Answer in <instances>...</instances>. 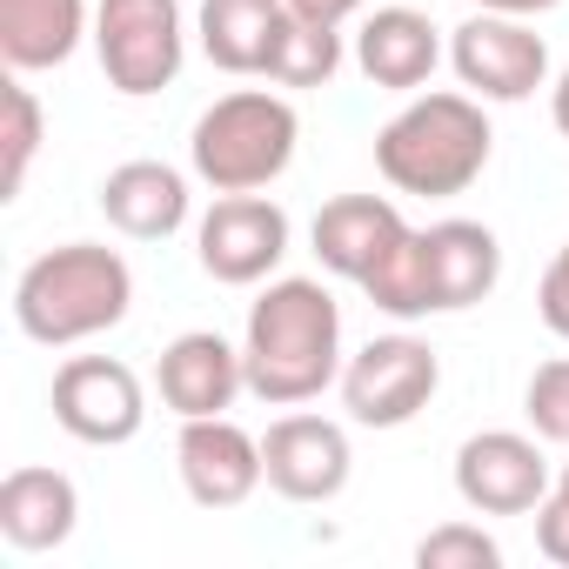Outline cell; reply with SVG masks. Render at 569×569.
Here are the masks:
<instances>
[{"label": "cell", "instance_id": "obj_1", "mask_svg": "<svg viewBox=\"0 0 569 569\" xmlns=\"http://www.w3.org/2000/svg\"><path fill=\"white\" fill-rule=\"evenodd\" d=\"M248 396L268 409H302L329 382H342V309L316 274H281L254 296L241 329Z\"/></svg>", "mask_w": 569, "mask_h": 569}, {"label": "cell", "instance_id": "obj_2", "mask_svg": "<svg viewBox=\"0 0 569 569\" xmlns=\"http://www.w3.org/2000/svg\"><path fill=\"white\" fill-rule=\"evenodd\" d=\"M134 309V268L108 241H61L14 281V322L41 349H74L121 329Z\"/></svg>", "mask_w": 569, "mask_h": 569}, {"label": "cell", "instance_id": "obj_3", "mask_svg": "<svg viewBox=\"0 0 569 569\" xmlns=\"http://www.w3.org/2000/svg\"><path fill=\"white\" fill-rule=\"evenodd\" d=\"M489 114L476 94H416L402 114L382 121L376 134V168L396 194H462L489 168Z\"/></svg>", "mask_w": 569, "mask_h": 569}, {"label": "cell", "instance_id": "obj_4", "mask_svg": "<svg viewBox=\"0 0 569 569\" xmlns=\"http://www.w3.org/2000/svg\"><path fill=\"white\" fill-rule=\"evenodd\" d=\"M296 141H302V114L289 101L268 88H234L214 108H201L188 134V168L214 194H261L268 181L289 174Z\"/></svg>", "mask_w": 569, "mask_h": 569}, {"label": "cell", "instance_id": "obj_5", "mask_svg": "<svg viewBox=\"0 0 569 569\" xmlns=\"http://www.w3.org/2000/svg\"><path fill=\"white\" fill-rule=\"evenodd\" d=\"M94 54L114 94L148 101L174 88L188 28H181V0H94Z\"/></svg>", "mask_w": 569, "mask_h": 569}, {"label": "cell", "instance_id": "obj_6", "mask_svg": "<svg viewBox=\"0 0 569 569\" xmlns=\"http://www.w3.org/2000/svg\"><path fill=\"white\" fill-rule=\"evenodd\" d=\"M442 389V362L422 336H376L342 362V409L362 429H402L416 422Z\"/></svg>", "mask_w": 569, "mask_h": 569}, {"label": "cell", "instance_id": "obj_7", "mask_svg": "<svg viewBox=\"0 0 569 569\" xmlns=\"http://www.w3.org/2000/svg\"><path fill=\"white\" fill-rule=\"evenodd\" d=\"M54 422L88 442V449H121L141 436L148 422V396H141V376L114 356H68L54 369Z\"/></svg>", "mask_w": 569, "mask_h": 569}, {"label": "cell", "instance_id": "obj_8", "mask_svg": "<svg viewBox=\"0 0 569 569\" xmlns=\"http://www.w3.org/2000/svg\"><path fill=\"white\" fill-rule=\"evenodd\" d=\"M449 68H456V81L476 101H502L509 108V101H529L549 81V48H542V34L529 21L476 8L456 28V41H449Z\"/></svg>", "mask_w": 569, "mask_h": 569}, {"label": "cell", "instance_id": "obj_9", "mask_svg": "<svg viewBox=\"0 0 569 569\" xmlns=\"http://www.w3.org/2000/svg\"><path fill=\"white\" fill-rule=\"evenodd\" d=\"M194 254L221 289H254L289 254V208L268 194H221L194 228Z\"/></svg>", "mask_w": 569, "mask_h": 569}, {"label": "cell", "instance_id": "obj_10", "mask_svg": "<svg viewBox=\"0 0 569 569\" xmlns=\"http://www.w3.org/2000/svg\"><path fill=\"white\" fill-rule=\"evenodd\" d=\"M549 462H542V436L529 429H482L456 449V496L476 516H529L549 496Z\"/></svg>", "mask_w": 569, "mask_h": 569}, {"label": "cell", "instance_id": "obj_11", "mask_svg": "<svg viewBox=\"0 0 569 569\" xmlns=\"http://www.w3.org/2000/svg\"><path fill=\"white\" fill-rule=\"evenodd\" d=\"M174 469H181L188 502H201V509H241V502L268 482L261 436H248V429L228 422V416H194V422H181Z\"/></svg>", "mask_w": 569, "mask_h": 569}, {"label": "cell", "instance_id": "obj_12", "mask_svg": "<svg viewBox=\"0 0 569 569\" xmlns=\"http://www.w3.org/2000/svg\"><path fill=\"white\" fill-rule=\"evenodd\" d=\"M261 462H268V489L289 502H336L349 489V429L329 416H281L261 436Z\"/></svg>", "mask_w": 569, "mask_h": 569}, {"label": "cell", "instance_id": "obj_13", "mask_svg": "<svg viewBox=\"0 0 569 569\" xmlns=\"http://www.w3.org/2000/svg\"><path fill=\"white\" fill-rule=\"evenodd\" d=\"M154 389H161V402H168L181 422H194V416H228L234 396L248 389V362H241V349L221 342L214 329H188V336H174V342L161 349Z\"/></svg>", "mask_w": 569, "mask_h": 569}, {"label": "cell", "instance_id": "obj_14", "mask_svg": "<svg viewBox=\"0 0 569 569\" xmlns=\"http://www.w3.org/2000/svg\"><path fill=\"white\" fill-rule=\"evenodd\" d=\"M422 248H429V302L436 316H462L476 302L496 296V281H502V241L482 228V221H436L422 228Z\"/></svg>", "mask_w": 569, "mask_h": 569}, {"label": "cell", "instance_id": "obj_15", "mask_svg": "<svg viewBox=\"0 0 569 569\" xmlns=\"http://www.w3.org/2000/svg\"><path fill=\"white\" fill-rule=\"evenodd\" d=\"M402 234H409V221H402V208L389 194H336L316 214V254H322V268L342 274V281H356V289L369 281V268Z\"/></svg>", "mask_w": 569, "mask_h": 569}, {"label": "cell", "instance_id": "obj_16", "mask_svg": "<svg viewBox=\"0 0 569 569\" xmlns=\"http://www.w3.org/2000/svg\"><path fill=\"white\" fill-rule=\"evenodd\" d=\"M436 61H442V34L422 8H376L356 34V68L369 74V88L416 94V88H429Z\"/></svg>", "mask_w": 569, "mask_h": 569}, {"label": "cell", "instance_id": "obj_17", "mask_svg": "<svg viewBox=\"0 0 569 569\" xmlns=\"http://www.w3.org/2000/svg\"><path fill=\"white\" fill-rule=\"evenodd\" d=\"M94 41L88 0H0V61L8 74H48Z\"/></svg>", "mask_w": 569, "mask_h": 569}, {"label": "cell", "instance_id": "obj_18", "mask_svg": "<svg viewBox=\"0 0 569 569\" xmlns=\"http://www.w3.org/2000/svg\"><path fill=\"white\" fill-rule=\"evenodd\" d=\"M74 522H81V489H74V476L28 462V469H14L8 482H0V536H8L21 556L61 549V542L74 536Z\"/></svg>", "mask_w": 569, "mask_h": 569}, {"label": "cell", "instance_id": "obj_19", "mask_svg": "<svg viewBox=\"0 0 569 569\" xmlns=\"http://www.w3.org/2000/svg\"><path fill=\"white\" fill-rule=\"evenodd\" d=\"M289 21H296L289 0H201L194 34L221 74H268Z\"/></svg>", "mask_w": 569, "mask_h": 569}, {"label": "cell", "instance_id": "obj_20", "mask_svg": "<svg viewBox=\"0 0 569 569\" xmlns=\"http://www.w3.org/2000/svg\"><path fill=\"white\" fill-rule=\"evenodd\" d=\"M101 214L128 241H168L188 221V174L168 161H121L101 181Z\"/></svg>", "mask_w": 569, "mask_h": 569}, {"label": "cell", "instance_id": "obj_21", "mask_svg": "<svg viewBox=\"0 0 569 569\" xmlns=\"http://www.w3.org/2000/svg\"><path fill=\"white\" fill-rule=\"evenodd\" d=\"M362 296H369L382 316H396V322H422V316H436V302H429V248H422V228H409V234L369 268Z\"/></svg>", "mask_w": 569, "mask_h": 569}, {"label": "cell", "instance_id": "obj_22", "mask_svg": "<svg viewBox=\"0 0 569 569\" xmlns=\"http://www.w3.org/2000/svg\"><path fill=\"white\" fill-rule=\"evenodd\" d=\"M0 108H8V134H0V201H14L28 188V168H34L41 141H48V114H41V101L21 74L0 88Z\"/></svg>", "mask_w": 569, "mask_h": 569}, {"label": "cell", "instance_id": "obj_23", "mask_svg": "<svg viewBox=\"0 0 569 569\" xmlns=\"http://www.w3.org/2000/svg\"><path fill=\"white\" fill-rule=\"evenodd\" d=\"M289 14H296V8H289ZM336 68H342V34L322 28V21H302V14H296L289 34H281V48H274L268 81H281V88H329Z\"/></svg>", "mask_w": 569, "mask_h": 569}, {"label": "cell", "instance_id": "obj_24", "mask_svg": "<svg viewBox=\"0 0 569 569\" xmlns=\"http://www.w3.org/2000/svg\"><path fill=\"white\" fill-rule=\"evenodd\" d=\"M416 569H502V542L482 522H442L416 542Z\"/></svg>", "mask_w": 569, "mask_h": 569}, {"label": "cell", "instance_id": "obj_25", "mask_svg": "<svg viewBox=\"0 0 569 569\" xmlns=\"http://www.w3.org/2000/svg\"><path fill=\"white\" fill-rule=\"evenodd\" d=\"M522 416H529V429H536L542 442H569V356H556V362H542V369L529 376Z\"/></svg>", "mask_w": 569, "mask_h": 569}, {"label": "cell", "instance_id": "obj_26", "mask_svg": "<svg viewBox=\"0 0 569 569\" xmlns=\"http://www.w3.org/2000/svg\"><path fill=\"white\" fill-rule=\"evenodd\" d=\"M536 549H542L556 569H569V462H562V476L549 482V496L536 502Z\"/></svg>", "mask_w": 569, "mask_h": 569}, {"label": "cell", "instance_id": "obj_27", "mask_svg": "<svg viewBox=\"0 0 569 569\" xmlns=\"http://www.w3.org/2000/svg\"><path fill=\"white\" fill-rule=\"evenodd\" d=\"M536 316H542V329H549L556 342H569V241L556 248V261H549L542 281H536Z\"/></svg>", "mask_w": 569, "mask_h": 569}, {"label": "cell", "instance_id": "obj_28", "mask_svg": "<svg viewBox=\"0 0 569 569\" xmlns=\"http://www.w3.org/2000/svg\"><path fill=\"white\" fill-rule=\"evenodd\" d=\"M289 8L302 14V21H322V28H342L356 8H362V0H289Z\"/></svg>", "mask_w": 569, "mask_h": 569}, {"label": "cell", "instance_id": "obj_29", "mask_svg": "<svg viewBox=\"0 0 569 569\" xmlns=\"http://www.w3.org/2000/svg\"><path fill=\"white\" fill-rule=\"evenodd\" d=\"M469 8H482V14H516V21H536V14L562 8V0H469Z\"/></svg>", "mask_w": 569, "mask_h": 569}, {"label": "cell", "instance_id": "obj_30", "mask_svg": "<svg viewBox=\"0 0 569 569\" xmlns=\"http://www.w3.org/2000/svg\"><path fill=\"white\" fill-rule=\"evenodd\" d=\"M549 121H556V134L569 141V68H562V81L549 88Z\"/></svg>", "mask_w": 569, "mask_h": 569}]
</instances>
